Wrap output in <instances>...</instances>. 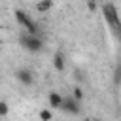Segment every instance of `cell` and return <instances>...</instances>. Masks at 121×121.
Wrapping results in <instances>:
<instances>
[{"label":"cell","mask_w":121,"mask_h":121,"mask_svg":"<svg viewBox=\"0 0 121 121\" xmlns=\"http://www.w3.org/2000/svg\"><path fill=\"white\" fill-rule=\"evenodd\" d=\"M102 15H104L106 23L110 25V28H112V30L119 36V40H121V17H119V13H117V8H115L112 2H108V4L102 6Z\"/></svg>","instance_id":"1"},{"label":"cell","mask_w":121,"mask_h":121,"mask_svg":"<svg viewBox=\"0 0 121 121\" xmlns=\"http://www.w3.org/2000/svg\"><path fill=\"white\" fill-rule=\"evenodd\" d=\"M15 19H17V23L26 30V34H30V36H40V38H42L40 26L36 25V21L30 19V15H28L26 11H23V9H15Z\"/></svg>","instance_id":"2"},{"label":"cell","mask_w":121,"mask_h":121,"mask_svg":"<svg viewBox=\"0 0 121 121\" xmlns=\"http://www.w3.org/2000/svg\"><path fill=\"white\" fill-rule=\"evenodd\" d=\"M19 43L23 49L30 51V53H40L43 49V40L40 36H30V34H21L19 36Z\"/></svg>","instance_id":"3"},{"label":"cell","mask_w":121,"mask_h":121,"mask_svg":"<svg viewBox=\"0 0 121 121\" xmlns=\"http://www.w3.org/2000/svg\"><path fill=\"white\" fill-rule=\"evenodd\" d=\"M60 110L66 112V113H70V115H79V112H81V102L76 100L74 96H64Z\"/></svg>","instance_id":"4"},{"label":"cell","mask_w":121,"mask_h":121,"mask_svg":"<svg viewBox=\"0 0 121 121\" xmlns=\"http://www.w3.org/2000/svg\"><path fill=\"white\" fill-rule=\"evenodd\" d=\"M15 78H17V81H21L23 85H32V83H34V76H32V72H30L28 68H19V70L15 72Z\"/></svg>","instance_id":"5"},{"label":"cell","mask_w":121,"mask_h":121,"mask_svg":"<svg viewBox=\"0 0 121 121\" xmlns=\"http://www.w3.org/2000/svg\"><path fill=\"white\" fill-rule=\"evenodd\" d=\"M47 100H49V106H51V108H59V110H60L64 96H60L57 91H51V93H49V96H47Z\"/></svg>","instance_id":"6"},{"label":"cell","mask_w":121,"mask_h":121,"mask_svg":"<svg viewBox=\"0 0 121 121\" xmlns=\"http://www.w3.org/2000/svg\"><path fill=\"white\" fill-rule=\"evenodd\" d=\"M53 66H55L57 72H62V70H64V57H62L60 51L55 53V57H53Z\"/></svg>","instance_id":"7"},{"label":"cell","mask_w":121,"mask_h":121,"mask_svg":"<svg viewBox=\"0 0 121 121\" xmlns=\"http://www.w3.org/2000/svg\"><path fill=\"white\" fill-rule=\"evenodd\" d=\"M51 8H53V2H51V0H42V2L36 4V9H38V11H47V9H51Z\"/></svg>","instance_id":"8"},{"label":"cell","mask_w":121,"mask_h":121,"mask_svg":"<svg viewBox=\"0 0 121 121\" xmlns=\"http://www.w3.org/2000/svg\"><path fill=\"white\" fill-rule=\"evenodd\" d=\"M53 119V113L49 110H42L40 112V121H51Z\"/></svg>","instance_id":"9"},{"label":"cell","mask_w":121,"mask_h":121,"mask_svg":"<svg viewBox=\"0 0 121 121\" xmlns=\"http://www.w3.org/2000/svg\"><path fill=\"white\" fill-rule=\"evenodd\" d=\"M8 113H9V106H8V102L0 100V117H6Z\"/></svg>","instance_id":"10"},{"label":"cell","mask_w":121,"mask_h":121,"mask_svg":"<svg viewBox=\"0 0 121 121\" xmlns=\"http://www.w3.org/2000/svg\"><path fill=\"white\" fill-rule=\"evenodd\" d=\"M72 96H74L76 100H79V102H81V98H83V91H81L79 87H74V91H72Z\"/></svg>","instance_id":"11"},{"label":"cell","mask_w":121,"mask_h":121,"mask_svg":"<svg viewBox=\"0 0 121 121\" xmlns=\"http://www.w3.org/2000/svg\"><path fill=\"white\" fill-rule=\"evenodd\" d=\"M121 81V64L115 68V83H119Z\"/></svg>","instance_id":"12"},{"label":"cell","mask_w":121,"mask_h":121,"mask_svg":"<svg viewBox=\"0 0 121 121\" xmlns=\"http://www.w3.org/2000/svg\"><path fill=\"white\" fill-rule=\"evenodd\" d=\"M87 9H91V11L96 9V4H95V2H87Z\"/></svg>","instance_id":"13"},{"label":"cell","mask_w":121,"mask_h":121,"mask_svg":"<svg viewBox=\"0 0 121 121\" xmlns=\"http://www.w3.org/2000/svg\"><path fill=\"white\" fill-rule=\"evenodd\" d=\"M87 121H100V119H96V117H93V119H87Z\"/></svg>","instance_id":"14"}]
</instances>
